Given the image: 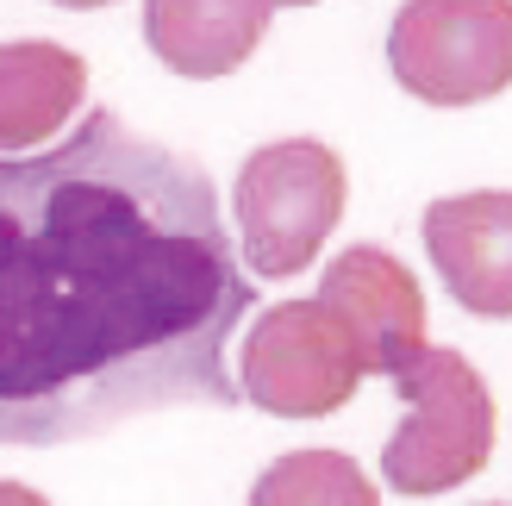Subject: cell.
<instances>
[{"instance_id":"1","label":"cell","mask_w":512,"mask_h":506,"mask_svg":"<svg viewBox=\"0 0 512 506\" xmlns=\"http://www.w3.org/2000/svg\"><path fill=\"white\" fill-rule=\"evenodd\" d=\"M256 307L207 169L88 113L0 157V444H69L157 407L232 413Z\"/></svg>"},{"instance_id":"2","label":"cell","mask_w":512,"mask_h":506,"mask_svg":"<svg viewBox=\"0 0 512 506\" xmlns=\"http://www.w3.org/2000/svg\"><path fill=\"white\" fill-rule=\"evenodd\" d=\"M406 425L381 450V482L400 494H450L456 482L488 469L494 457V394L463 350L425 344L394 369Z\"/></svg>"},{"instance_id":"3","label":"cell","mask_w":512,"mask_h":506,"mask_svg":"<svg viewBox=\"0 0 512 506\" xmlns=\"http://www.w3.org/2000/svg\"><path fill=\"white\" fill-rule=\"evenodd\" d=\"M344 194H350L344 163L319 138H281V144L250 150L232 188L244 269L263 275V282L300 275L319 257V244L338 232Z\"/></svg>"},{"instance_id":"4","label":"cell","mask_w":512,"mask_h":506,"mask_svg":"<svg viewBox=\"0 0 512 506\" xmlns=\"http://www.w3.org/2000/svg\"><path fill=\"white\" fill-rule=\"evenodd\" d=\"M388 69L425 107H475L512 88V0H406Z\"/></svg>"},{"instance_id":"5","label":"cell","mask_w":512,"mask_h":506,"mask_svg":"<svg viewBox=\"0 0 512 506\" xmlns=\"http://www.w3.org/2000/svg\"><path fill=\"white\" fill-rule=\"evenodd\" d=\"M363 382V357L319 300H281L244 332L238 388L275 419H325Z\"/></svg>"},{"instance_id":"6","label":"cell","mask_w":512,"mask_h":506,"mask_svg":"<svg viewBox=\"0 0 512 506\" xmlns=\"http://www.w3.org/2000/svg\"><path fill=\"white\" fill-rule=\"evenodd\" d=\"M313 300L350 332L363 375H394L425 350V294L413 269L381 244H350L344 257H331Z\"/></svg>"},{"instance_id":"7","label":"cell","mask_w":512,"mask_h":506,"mask_svg":"<svg viewBox=\"0 0 512 506\" xmlns=\"http://www.w3.org/2000/svg\"><path fill=\"white\" fill-rule=\"evenodd\" d=\"M425 257L475 319H512V194L475 188L425 207Z\"/></svg>"},{"instance_id":"8","label":"cell","mask_w":512,"mask_h":506,"mask_svg":"<svg viewBox=\"0 0 512 506\" xmlns=\"http://www.w3.org/2000/svg\"><path fill=\"white\" fill-rule=\"evenodd\" d=\"M281 7H306V0H144V44L188 82H219L250 63Z\"/></svg>"},{"instance_id":"9","label":"cell","mask_w":512,"mask_h":506,"mask_svg":"<svg viewBox=\"0 0 512 506\" xmlns=\"http://www.w3.org/2000/svg\"><path fill=\"white\" fill-rule=\"evenodd\" d=\"M88 100V63L50 38L0 44V157H25L63 132Z\"/></svg>"},{"instance_id":"10","label":"cell","mask_w":512,"mask_h":506,"mask_svg":"<svg viewBox=\"0 0 512 506\" xmlns=\"http://www.w3.org/2000/svg\"><path fill=\"white\" fill-rule=\"evenodd\" d=\"M250 506H381V494L344 450H288L250 482Z\"/></svg>"},{"instance_id":"11","label":"cell","mask_w":512,"mask_h":506,"mask_svg":"<svg viewBox=\"0 0 512 506\" xmlns=\"http://www.w3.org/2000/svg\"><path fill=\"white\" fill-rule=\"evenodd\" d=\"M0 506H50L38 488H25V482H0Z\"/></svg>"},{"instance_id":"12","label":"cell","mask_w":512,"mask_h":506,"mask_svg":"<svg viewBox=\"0 0 512 506\" xmlns=\"http://www.w3.org/2000/svg\"><path fill=\"white\" fill-rule=\"evenodd\" d=\"M57 7H69V13H94V7H113V0H57Z\"/></svg>"}]
</instances>
